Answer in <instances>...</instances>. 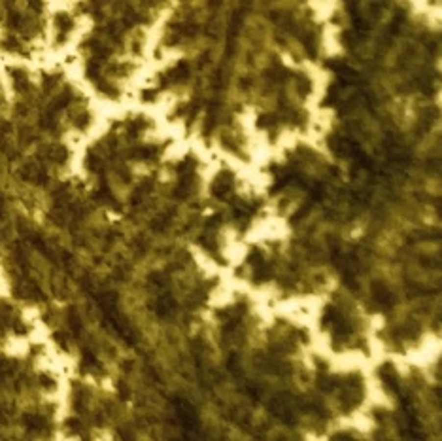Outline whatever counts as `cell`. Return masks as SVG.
Here are the masks:
<instances>
[{"mask_svg": "<svg viewBox=\"0 0 442 441\" xmlns=\"http://www.w3.org/2000/svg\"><path fill=\"white\" fill-rule=\"evenodd\" d=\"M117 390H119V396H121L123 400H127V398L130 396L129 388H127V385H125V383H117Z\"/></svg>", "mask_w": 442, "mask_h": 441, "instance_id": "1", "label": "cell"}]
</instances>
